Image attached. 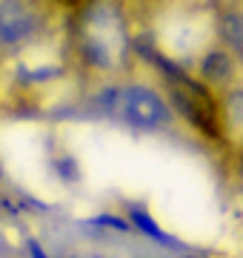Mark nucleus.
<instances>
[{
  "instance_id": "nucleus-1",
  "label": "nucleus",
  "mask_w": 243,
  "mask_h": 258,
  "mask_svg": "<svg viewBox=\"0 0 243 258\" xmlns=\"http://www.w3.org/2000/svg\"><path fill=\"white\" fill-rule=\"evenodd\" d=\"M126 46L129 43H126L123 18L109 3L94 6V12L86 20V49H89L92 60L100 66H114L126 55Z\"/></svg>"
},
{
  "instance_id": "nucleus-4",
  "label": "nucleus",
  "mask_w": 243,
  "mask_h": 258,
  "mask_svg": "<svg viewBox=\"0 0 243 258\" xmlns=\"http://www.w3.org/2000/svg\"><path fill=\"white\" fill-rule=\"evenodd\" d=\"M226 129L234 138H243V89H234L226 98Z\"/></svg>"
},
{
  "instance_id": "nucleus-2",
  "label": "nucleus",
  "mask_w": 243,
  "mask_h": 258,
  "mask_svg": "<svg viewBox=\"0 0 243 258\" xmlns=\"http://www.w3.org/2000/svg\"><path fill=\"white\" fill-rule=\"evenodd\" d=\"M103 106L109 112H114V115H120L123 120L135 123V126H160L169 118L166 103L158 98V92H152L146 86L112 89L103 98Z\"/></svg>"
},
{
  "instance_id": "nucleus-3",
  "label": "nucleus",
  "mask_w": 243,
  "mask_h": 258,
  "mask_svg": "<svg viewBox=\"0 0 243 258\" xmlns=\"http://www.w3.org/2000/svg\"><path fill=\"white\" fill-rule=\"evenodd\" d=\"M35 32L32 12L18 0H3L0 3V40L3 43H20Z\"/></svg>"
}]
</instances>
